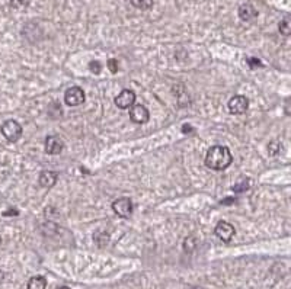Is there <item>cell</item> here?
<instances>
[{
	"mask_svg": "<svg viewBox=\"0 0 291 289\" xmlns=\"http://www.w3.org/2000/svg\"><path fill=\"white\" fill-rule=\"evenodd\" d=\"M0 131H1V135L9 143H16L21 138V135H22V126H21V124L13 120L3 122L1 126H0Z\"/></svg>",
	"mask_w": 291,
	"mask_h": 289,
	"instance_id": "7a4b0ae2",
	"label": "cell"
},
{
	"mask_svg": "<svg viewBox=\"0 0 291 289\" xmlns=\"http://www.w3.org/2000/svg\"><path fill=\"white\" fill-rule=\"evenodd\" d=\"M239 18L242 19L243 22H252L253 19L258 18V10L250 4V3H243L242 6L239 7Z\"/></svg>",
	"mask_w": 291,
	"mask_h": 289,
	"instance_id": "30bf717a",
	"label": "cell"
},
{
	"mask_svg": "<svg viewBox=\"0 0 291 289\" xmlns=\"http://www.w3.org/2000/svg\"><path fill=\"white\" fill-rule=\"evenodd\" d=\"M85 99H86V96H85L83 89H80L77 86H73L70 89H67L66 93H64V102L69 106H79L85 102Z\"/></svg>",
	"mask_w": 291,
	"mask_h": 289,
	"instance_id": "5b68a950",
	"label": "cell"
},
{
	"mask_svg": "<svg viewBox=\"0 0 291 289\" xmlns=\"http://www.w3.org/2000/svg\"><path fill=\"white\" fill-rule=\"evenodd\" d=\"M249 189V179H241L236 185H233L232 191L236 193H242Z\"/></svg>",
	"mask_w": 291,
	"mask_h": 289,
	"instance_id": "5bb4252c",
	"label": "cell"
},
{
	"mask_svg": "<svg viewBox=\"0 0 291 289\" xmlns=\"http://www.w3.org/2000/svg\"><path fill=\"white\" fill-rule=\"evenodd\" d=\"M108 69H109L112 73L118 72V61H117L115 58L108 60Z\"/></svg>",
	"mask_w": 291,
	"mask_h": 289,
	"instance_id": "ac0fdd59",
	"label": "cell"
},
{
	"mask_svg": "<svg viewBox=\"0 0 291 289\" xmlns=\"http://www.w3.org/2000/svg\"><path fill=\"white\" fill-rule=\"evenodd\" d=\"M89 69H91V72L92 73H97V74H99L102 67H100V63H99V61H91Z\"/></svg>",
	"mask_w": 291,
	"mask_h": 289,
	"instance_id": "d6986e66",
	"label": "cell"
},
{
	"mask_svg": "<svg viewBox=\"0 0 291 289\" xmlns=\"http://www.w3.org/2000/svg\"><path fill=\"white\" fill-rule=\"evenodd\" d=\"M195 247V240L194 237H190V239H187L185 243H184V248H185V251H193Z\"/></svg>",
	"mask_w": 291,
	"mask_h": 289,
	"instance_id": "2e32d148",
	"label": "cell"
},
{
	"mask_svg": "<svg viewBox=\"0 0 291 289\" xmlns=\"http://www.w3.org/2000/svg\"><path fill=\"white\" fill-rule=\"evenodd\" d=\"M214 233H216V236H217L220 240L224 241V243H229V241L235 237L236 228H235V225H232L227 221H220L217 225H216V228H214Z\"/></svg>",
	"mask_w": 291,
	"mask_h": 289,
	"instance_id": "3957f363",
	"label": "cell"
},
{
	"mask_svg": "<svg viewBox=\"0 0 291 289\" xmlns=\"http://www.w3.org/2000/svg\"><path fill=\"white\" fill-rule=\"evenodd\" d=\"M130 118L133 122L143 125V124H147L150 120V112L145 105H134L130 109Z\"/></svg>",
	"mask_w": 291,
	"mask_h": 289,
	"instance_id": "52a82bcc",
	"label": "cell"
},
{
	"mask_svg": "<svg viewBox=\"0 0 291 289\" xmlns=\"http://www.w3.org/2000/svg\"><path fill=\"white\" fill-rule=\"evenodd\" d=\"M286 114L290 115V100H287V103H286Z\"/></svg>",
	"mask_w": 291,
	"mask_h": 289,
	"instance_id": "7402d4cb",
	"label": "cell"
},
{
	"mask_svg": "<svg viewBox=\"0 0 291 289\" xmlns=\"http://www.w3.org/2000/svg\"><path fill=\"white\" fill-rule=\"evenodd\" d=\"M136 102V93L130 89H124L118 96L115 97V105L120 109H127L130 106H133Z\"/></svg>",
	"mask_w": 291,
	"mask_h": 289,
	"instance_id": "ba28073f",
	"label": "cell"
},
{
	"mask_svg": "<svg viewBox=\"0 0 291 289\" xmlns=\"http://www.w3.org/2000/svg\"><path fill=\"white\" fill-rule=\"evenodd\" d=\"M233 162V156L226 145H213L205 156V166L208 169L221 171L226 170Z\"/></svg>",
	"mask_w": 291,
	"mask_h": 289,
	"instance_id": "6da1fadb",
	"label": "cell"
},
{
	"mask_svg": "<svg viewBox=\"0 0 291 289\" xmlns=\"http://www.w3.org/2000/svg\"><path fill=\"white\" fill-rule=\"evenodd\" d=\"M278 28H280V32L283 34V35H286V37H290L291 35V21H290V16H286L280 25H278Z\"/></svg>",
	"mask_w": 291,
	"mask_h": 289,
	"instance_id": "4fadbf2b",
	"label": "cell"
},
{
	"mask_svg": "<svg viewBox=\"0 0 291 289\" xmlns=\"http://www.w3.org/2000/svg\"><path fill=\"white\" fill-rule=\"evenodd\" d=\"M278 143H277V141H272V143H271V144L268 145V147H269V148H268V151H269V154H272V156H274V154H277V153H278V150H280V148H278Z\"/></svg>",
	"mask_w": 291,
	"mask_h": 289,
	"instance_id": "ffe728a7",
	"label": "cell"
},
{
	"mask_svg": "<svg viewBox=\"0 0 291 289\" xmlns=\"http://www.w3.org/2000/svg\"><path fill=\"white\" fill-rule=\"evenodd\" d=\"M57 289H70L69 287H60V288H57Z\"/></svg>",
	"mask_w": 291,
	"mask_h": 289,
	"instance_id": "cb8c5ba5",
	"label": "cell"
},
{
	"mask_svg": "<svg viewBox=\"0 0 291 289\" xmlns=\"http://www.w3.org/2000/svg\"><path fill=\"white\" fill-rule=\"evenodd\" d=\"M247 63L250 64V67H252V69L261 67V61H259V60H256V58H249V60H247Z\"/></svg>",
	"mask_w": 291,
	"mask_h": 289,
	"instance_id": "44dd1931",
	"label": "cell"
},
{
	"mask_svg": "<svg viewBox=\"0 0 291 289\" xmlns=\"http://www.w3.org/2000/svg\"><path fill=\"white\" fill-rule=\"evenodd\" d=\"M112 209L118 217L130 218V215L133 214V202L130 198H120V199L114 201Z\"/></svg>",
	"mask_w": 291,
	"mask_h": 289,
	"instance_id": "277c9868",
	"label": "cell"
},
{
	"mask_svg": "<svg viewBox=\"0 0 291 289\" xmlns=\"http://www.w3.org/2000/svg\"><path fill=\"white\" fill-rule=\"evenodd\" d=\"M249 108V100L247 97L242 95H236L229 100V111L233 115H242Z\"/></svg>",
	"mask_w": 291,
	"mask_h": 289,
	"instance_id": "8992f818",
	"label": "cell"
},
{
	"mask_svg": "<svg viewBox=\"0 0 291 289\" xmlns=\"http://www.w3.org/2000/svg\"><path fill=\"white\" fill-rule=\"evenodd\" d=\"M47 288V281L44 276H34L28 282V289H46Z\"/></svg>",
	"mask_w": 291,
	"mask_h": 289,
	"instance_id": "7c38bea8",
	"label": "cell"
},
{
	"mask_svg": "<svg viewBox=\"0 0 291 289\" xmlns=\"http://www.w3.org/2000/svg\"><path fill=\"white\" fill-rule=\"evenodd\" d=\"M58 179V173L57 171H43L38 177V183L43 186V188H51L55 185Z\"/></svg>",
	"mask_w": 291,
	"mask_h": 289,
	"instance_id": "8fae6325",
	"label": "cell"
},
{
	"mask_svg": "<svg viewBox=\"0 0 291 289\" xmlns=\"http://www.w3.org/2000/svg\"><path fill=\"white\" fill-rule=\"evenodd\" d=\"M29 1H31V0H10V4H12L13 7H16V9H19V7L28 6Z\"/></svg>",
	"mask_w": 291,
	"mask_h": 289,
	"instance_id": "e0dca14e",
	"label": "cell"
},
{
	"mask_svg": "<svg viewBox=\"0 0 291 289\" xmlns=\"http://www.w3.org/2000/svg\"><path fill=\"white\" fill-rule=\"evenodd\" d=\"M0 244H1V237H0Z\"/></svg>",
	"mask_w": 291,
	"mask_h": 289,
	"instance_id": "d4e9b609",
	"label": "cell"
},
{
	"mask_svg": "<svg viewBox=\"0 0 291 289\" xmlns=\"http://www.w3.org/2000/svg\"><path fill=\"white\" fill-rule=\"evenodd\" d=\"M64 148V141L57 135H49L46 138V153L47 154H60Z\"/></svg>",
	"mask_w": 291,
	"mask_h": 289,
	"instance_id": "9c48e42d",
	"label": "cell"
},
{
	"mask_svg": "<svg viewBox=\"0 0 291 289\" xmlns=\"http://www.w3.org/2000/svg\"><path fill=\"white\" fill-rule=\"evenodd\" d=\"M131 4L140 10H147L153 6V0H131Z\"/></svg>",
	"mask_w": 291,
	"mask_h": 289,
	"instance_id": "9a60e30c",
	"label": "cell"
},
{
	"mask_svg": "<svg viewBox=\"0 0 291 289\" xmlns=\"http://www.w3.org/2000/svg\"><path fill=\"white\" fill-rule=\"evenodd\" d=\"M1 281H3V272L0 270V284H1Z\"/></svg>",
	"mask_w": 291,
	"mask_h": 289,
	"instance_id": "603a6c76",
	"label": "cell"
}]
</instances>
